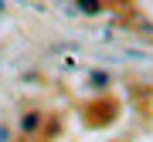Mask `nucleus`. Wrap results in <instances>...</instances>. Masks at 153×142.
Instances as JSON below:
<instances>
[{
  "instance_id": "nucleus-1",
  "label": "nucleus",
  "mask_w": 153,
  "mask_h": 142,
  "mask_svg": "<svg viewBox=\"0 0 153 142\" xmlns=\"http://www.w3.org/2000/svg\"><path fill=\"white\" fill-rule=\"evenodd\" d=\"M38 125H41V115H38V112H27V115H24V122H21L24 132H31V129H38Z\"/></svg>"
},
{
  "instance_id": "nucleus-2",
  "label": "nucleus",
  "mask_w": 153,
  "mask_h": 142,
  "mask_svg": "<svg viewBox=\"0 0 153 142\" xmlns=\"http://www.w3.org/2000/svg\"><path fill=\"white\" fill-rule=\"evenodd\" d=\"M82 10L85 14H99V0H82Z\"/></svg>"
},
{
  "instance_id": "nucleus-3",
  "label": "nucleus",
  "mask_w": 153,
  "mask_h": 142,
  "mask_svg": "<svg viewBox=\"0 0 153 142\" xmlns=\"http://www.w3.org/2000/svg\"><path fill=\"white\" fill-rule=\"evenodd\" d=\"M0 14H4V0H0Z\"/></svg>"
}]
</instances>
